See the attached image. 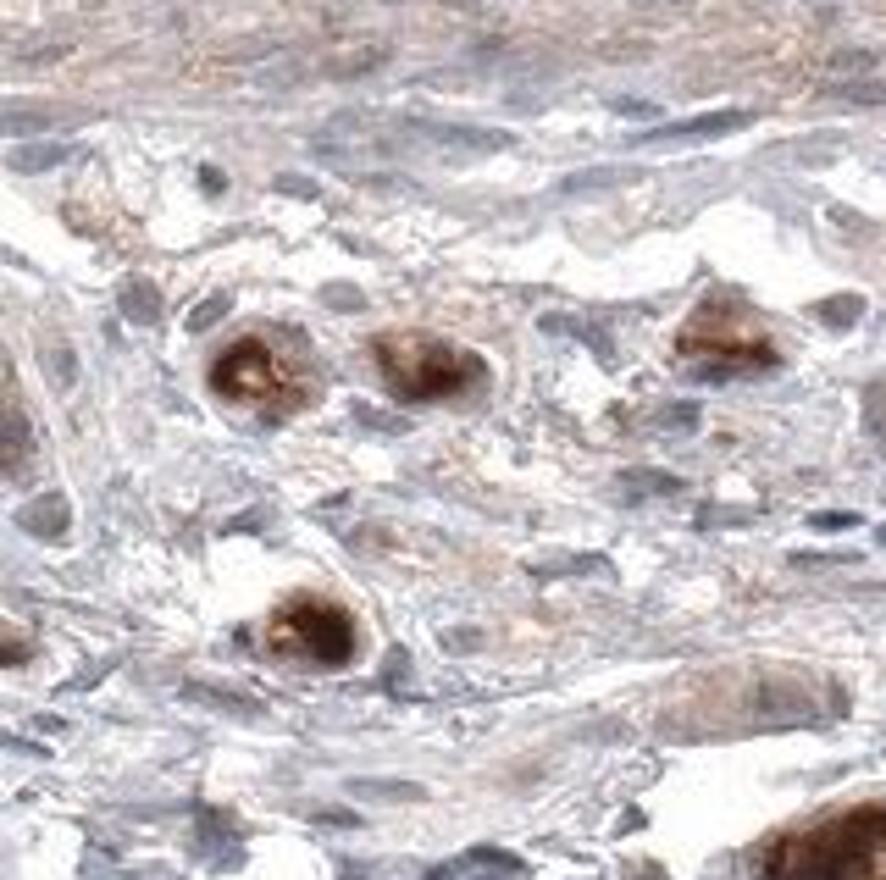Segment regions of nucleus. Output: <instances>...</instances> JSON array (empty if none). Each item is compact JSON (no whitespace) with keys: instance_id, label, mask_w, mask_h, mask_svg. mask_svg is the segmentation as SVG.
Returning a JSON list of instances; mask_svg holds the SVG:
<instances>
[{"instance_id":"nucleus-1","label":"nucleus","mask_w":886,"mask_h":880,"mask_svg":"<svg viewBox=\"0 0 886 880\" xmlns=\"http://www.w3.org/2000/svg\"><path fill=\"white\" fill-rule=\"evenodd\" d=\"M765 880H886V803L820 814L776 836L759 858Z\"/></svg>"},{"instance_id":"nucleus-11","label":"nucleus","mask_w":886,"mask_h":880,"mask_svg":"<svg viewBox=\"0 0 886 880\" xmlns=\"http://www.w3.org/2000/svg\"><path fill=\"white\" fill-rule=\"evenodd\" d=\"M277 189H283V194H305V200H316V183H311V178H294V172H283V178H277Z\"/></svg>"},{"instance_id":"nucleus-13","label":"nucleus","mask_w":886,"mask_h":880,"mask_svg":"<svg viewBox=\"0 0 886 880\" xmlns=\"http://www.w3.org/2000/svg\"><path fill=\"white\" fill-rule=\"evenodd\" d=\"M200 183H205V189H211V194H216V189H228V178H222V172H216V167H205V172H200Z\"/></svg>"},{"instance_id":"nucleus-3","label":"nucleus","mask_w":886,"mask_h":880,"mask_svg":"<svg viewBox=\"0 0 886 880\" xmlns=\"http://www.w3.org/2000/svg\"><path fill=\"white\" fill-rule=\"evenodd\" d=\"M272 648L277 654H300L316 665H344L355 654V620L327 598H294L272 620Z\"/></svg>"},{"instance_id":"nucleus-2","label":"nucleus","mask_w":886,"mask_h":880,"mask_svg":"<svg viewBox=\"0 0 886 880\" xmlns=\"http://www.w3.org/2000/svg\"><path fill=\"white\" fill-rule=\"evenodd\" d=\"M377 360L388 371V388L399 399H438V393H455L477 377V360L460 355L449 344H432V338H377Z\"/></svg>"},{"instance_id":"nucleus-4","label":"nucleus","mask_w":886,"mask_h":880,"mask_svg":"<svg viewBox=\"0 0 886 880\" xmlns=\"http://www.w3.org/2000/svg\"><path fill=\"white\" fill-rule=\"evenodd\" d=\"M211 382H216V393H228V399H272V393L283 388V382H277L272 355H266V349L255 344V338L233 344L228 355L216 360Z\"/></svg>"},{"instance_id":"nucleus-5","label":"nucleus","mask_w":886,"mask_h":880,"mask_svg":"<svg viewBox=\"0 0 886 880\" xmlns=\"http://www.w3.org/2000/svg\"><path fill=\"white\" fill-rule=\"evenodd\" d=\"M748 122V111H715V117H693V122H665L654 133H637V144H682V139H720L737 133Z\"/></svg>"},{"instance_id":"nucleus-10","label":"nucleus","mask_w":886,"mask_h":880,"mask_svg":"<svg viewBox=\"0 0 886 880\" xmlns=\"http://www.w3.org/2000/svg\"><path fill=\"white\" fill-rule=\"evenodd\" d=\"M222 310H228V299H222V294H216V299H205V305H200V310H194V316H189V327H194V333H200V327H211L216 316H222Z\"/></svg>"},{"instance_id":"nucleus-12","label":"nucleus","mask_w":886,"mask_h":880,"mask_svg":"<svg viewBox=\"0 0 886 880\" xmlns=\"http://www.w3.org/2000/svg\"><path fill=\"white\" fill-rule=\"evenodd\" d=\"M615 111H626V117H654V106H643V100H615Z\"/></svg>"},{"instance_id":"nucleus-8","label":"nucleus","mask_w":886,"mask_h":880,"mask_svg":"<svg viewBox=\"0 0 886 880\" xmlns=\"http://www.w3.org/2000/svg\"><path fill=\"white\" fill-rule=\"evenodd\" d=\"M61 155H67L61 144H17V150H12V167H17V172H39V167H56Z\"/></svg>"},{"instance_id":"nucleus-9","label":"nucleus","mask_w":886,"mask_h":880,"mask_svg":"<svg viewBox=\"0 0 886 880\" xmlns=\"http://www.w3.org/2000/svg\"><path fill=\"white\" fill-rule=\"evenodd\" d=\"M604 183H621V172H576V178H565L560 189L576 194V189H604Z\"/></svg>"},{"instance_id":"nucleus-7","label":"nucleus","mask_w":886,"mask_h":880,"mask_svg":"<svg viewBox=\"0 0 886 880\" xmlns=\"http://www.w3.org/2000/svg\"><path fill=\"white\" fill-rule=\"evenodd\" d=\"M122 310H128L133 322H156L161 299H156V288H150V283H128V288H122Z\"/></svg>"},{"instance_id":"nucleus-6","label":"nucleus","mask_w":886,"mask_h":880,"mask_svg":"<svg viewBox=\"0 0 886 880\" xmlns=\"http://www.w3.org/2000/svg\"><path fill=\"white\" fill-rule=\"evenodd\" d=\"M427 139L438 144H460V150H510V133L504 128H466V122H416Z\"/></svg>"}]
</instances>
